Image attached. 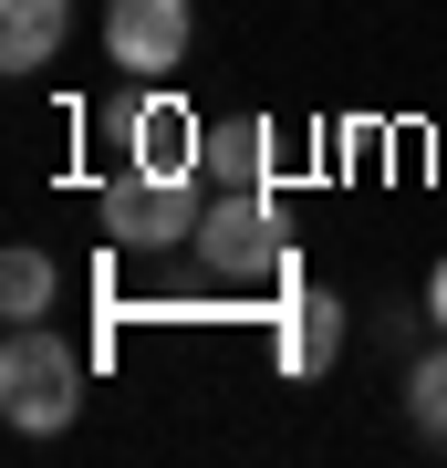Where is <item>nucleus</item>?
I'll return each mask as SVG.
<instances>
[{
    "label": "nucleus",
    "instance_id": "f257e3e1",
    "mask_svg": "<svg viewBox=\"0 0 447 468\" xmlns=\"http://www.w3.org/2000/svg\"><path fill=\"white\" fill-rule=\"evenodd\" d=\"M0 417L21 437H63L83 417V354L63 334H42V323H11V344H0Z\"/></svg>",
    "mask_w": 447,
    "mask_h": 468
},
{
    "label": "nucleus",
    "instance_id": "f03ea898",
    "mask_svg": "<svg viewBox=\"0 0 447 468\" xmlns=\"http://www.w3.org/2000/svg\"><path fill=\"white\" fill-rule=\"evenodd\" d=\"M198 250H208L218 282H282L292 271V229H282V208L261 187H218L208 218H198Z\"/></svg>",
    "mask_w": 447,
    "mask_h": 468
},
{
    "label": "nucleus",
    "instance_id": "7ed1b4c3",
    "mask_svg": "<svg viewBox=\"0 0 447 468\" xmlns=\"http://www.w3.org/2000/svg\"><path fill=\"white\" fill-rule=\"evenodd\" d=\"M198 187L187 177H146V167H125L115 187H104V239L115 250H177V239H198Z\"/></svg>",
    "mask_w": 447,
    "mask_h": 468
},
{
    "label": "nucleus",
    "instance_id": "20e7f679",
    "mask_svg": "<svg viewBox=\"0 0 447 468\" xmlns=\"http://www.w3.org/2000/svg\"><path fill=\"white\" fill-rule=\"evenodd\" d=\"M187 32H198L187 0H104V63L135 73V84L177 73V63H187Z\"/></svg>",
    "mask_w": 447,
    "mask_h": 468
},
{
    "label": "nucleus",
    "instance_id": "39448f33",
    "mask_svg": "<svg viewBox=\"0 0 447 468\" xmlns=\"http://www.w3.org/2000/svg\"><path fill=\"white\" fill-rule=\"evenodd\" d=\"M198 156H208V125L187 115V104H135L125 115V167H146V177H198Z\"/></svg>",
    "mask_w": 447,
    "mask_h": 468
},
{
    "label": "nucleus",
    "instance_id": "423d86ee",
    "mask_svg": "<svg viewBox=\"0 0 447 468\" xmlns=\"http://www.w3.org/2000/svg\"><path fill=\"white\" fill-rule=\"evenodd\" d=\"M333 354H344V302H333V292H302L292 313H282V334H271V365H282L292 385H313V375H333Z\"/></svg>",
    "mask_w": 447,
    "mask_h": 468
},
{
    "label": "nucleus",
    "instance_id": "0eeeda50",
    "mask_svg": "<svg viewBox=\"0 0 447 468\" xmlns=\"http://www.w3.org/2000/svg\"><path fill=\"white\" fill-rule=\"evenodd\" d=\"M73 42V0H0V73H42Z\"/></svg>",
    "mask_w": 447,
    "mask_h": 468
},
{
    "label": "nucleus",
    "instance_id": "6e6552de",
    "mask_svg": "<svg viewBox=\"0 0 447 468\" xmlns=\"http://www.w3.org/2000/svg\"><path fill=\"white\" fill-rule=\"evenodd\" d=\"M198 167H208L218 187H261V177H271V125H261V115H218Z\"/></svg>",
    "mask_w": 447,
    "mask_h": 468
},
{
    "label": "nucleus",
    "instance_id": "1a4fd4ad",
    "mask_svg": "<svg viewBox=\"0 0 447 468\" xmlns=\"http://www.w3.org/2000/svg\"><path fill=\"white\" fill-rule=\"evenodd\" d=\"M406 427L427 437V448H447V334L406 365Z\"/></svg>",
    "mask_w": 447,
    "mask_h": 468
},
{
    "label": "nucleus",
    "instance_id": "9d476101",
    "mask_svg": "<svg viewBox=\"0 0 447 468\" xmlns=\"http://www.w3.org/2000/svg\"><path fill=\"white\" fill-rule=\"evenodd\" d=\"M0 313H11V323H42L52 313V261L42 250H11V261H0Z\"/></svg>",
    "mask_w": 447,
    "mask_h": 468
},
{
    "label": "nucleus",
    "instance_id": "9b49d317",
    "mask_svg": "<svg viewBox=\"0 0 447 468\" xmlns=\"http://www.w3.org/2000/svg\"><path fill=\"white\" fill-rule=\"evenodd\" d=\"M427 323H437V334H447V261L427 271Z\"/></svg>",
    "mask_w": 447,
    "mask_h": 468
}]
</instances>
